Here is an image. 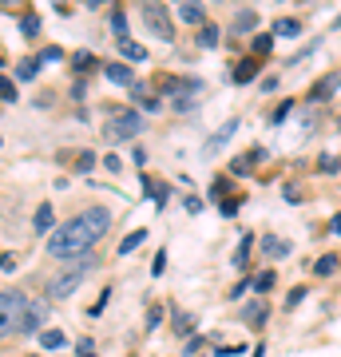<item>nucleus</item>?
I'll return each mask as SVG.
<instances>
[{
    "label": "nucleus",
    "instance_id": "nucleus-1",
    "mask_svg": "<svg viewBox=\"0 0 341 357\" xmlns=\"http://www.w3.org/2000/svg\"><path fill=\"white\" fill-rule=\"evenodd\" d=\"M107 227H112V215H107L103 206H88L84 215L68 218L63 227L52 230L48 255L56 258V262H79V258H88L91 246L107 234Z\"/></svg>",
    "mask_w": 341,
    "mask_h": 357
},
{
    "label": "nucleus",
    "instance_id": "nucleus-2",
    "mask_svg": "<svg viewBox=\"0 0 341 357\" xmlns=\"http://www.w3.org/2000/svg\"><path fill=\"white\" fill-rule=\"evenodd\" d=\"M28 302L20 290H4L0 294V337H13V333L24 330V314H28Z\"/></svg>",
    "mask_w": 341,
    "mask_h": 357
},
{
    "label": "nucleus",
    "instance_id": "nucleus-3",
    "mask_svg": "<svg viewBox=\"0 0 341 357\" xmlns=\"http://www.w3.org/2000/svg\"><path fill=\"white\" fill-rule=\"evenodd\" d=\"M135 131H139V115L135 112H115V115H107V123H103V139L123 143V139H131Z\"/></svg>",
    "mask_w": 341,
    "mask_h": 357
},
{
    "label": "nucleus",
    "instance_id": "nucleus-4",
    "mask_svg": "<svg viewBox=\"0 0 341 357\" xmlns=\"http://www.w3.org/2000/svg\"><path fill=\"white\" fill-rule=\"evenodd\" d=\"M88 270H91V255H88V258H79L76 270L60 274V278L52 282V290H48V294H52V298H68V294H76V286L84 282V274H88Z\"/></svg>",
    "mask_w": 341,
    "mask_h": 357
},
{
    "label": "nucleus",
    "instance_id": "nucleus-5",
    "mask_svg": "<svg viewBox=\"0 0 341 357\" xmlns=\"http://www.w3.org/2000/svg\"><path fill=\"white\" fill-rule=\"evenodd\" d=\"M143 24L151 28L159 40H171V36H175V28H171V16H167L163 4H143Z\"/></svg>",
    "mask_w": 341,
    "mask_h": 357
},
{
    "label": "nucleus",
    "instance_id": "nucleus-6",
    "mask_svg": "<svg viewBox=\"0 0 341 357\" xmlns=\"http://www.w3.org/2000/svg\"><path fill=\"white\" fill-rule=\"evenodd\" d=\"M32 230H36V234H48V238H52V230H56V211H52V203H40V206H36Z\"/></svg>",
    "mask_w": 341,
    "mask_h": 357
},
{
    "label": "nucleus",
    "instance_id": "nucleus-7",
    "mask_svg": "<svg viewBox=\"0 0 341 357\" xmlns=\"http://www.w3.org/2000/svg\"><path fill=\"white\" fill-rule=\"evenodd\" d=\"M258 250H262L266 258H290V243H282V238H274V234H262Z\"/></svg>",
    "mask_w": 341,
    "mask_h": 357
},
{
    "label": "nucleus",
    "instance_id": "nucleus-8",
    "mask_svg": "<svg viewBox=\"0 0 341 357\" xmlns=\"http://www.w3.org/2000/svg\"><path fill=\"white\" fill-rule=\"evenodd\" d=\"M103 76L112 79V84H123V88L135 84V72H131L127 64H103Z\"/></svg>",
    "mask_w": 341,
    "mask_h": 357
},
{
    "label": "nucleus",
    "instance_id": "nucleus-9",
    "mask_svg": "<svg viewBox=\"0 0 341 357\" xmlns=\"http://www.w3.org/2000/svg\"><path fill=\"white\" fill-rule=\"evenodd\" d=\"M234 131H238V119H227V128H218V135L211 143H206V147H202V155H215L218 147H222V143L230 139V135H234Z\"/></svg>",
    "mask_w": 341,
    "mask_h": 357
},
{
    "label": "nucleus",
    "instance_id": "nucleus-10",
    "mask_svg": "<svg viewBox=\"0 0 341 357\" xmlns=\"http://www.w3.org/2000/svg\"><path fill=\"white\" fill-rule=\"evenodd\" d=\"M274 36H282V40L302 36V20H294V16H282L278 24H274Z\"/></svg>",
    "mask_w": 341,
    "mask_h": 357
},
{
    "label": "nucleus",
    "instance_id": "nucleus-11",
    "mask_svg": "<svg viewBox=\"0 0 341 357\" xmlns=\"http://www.w3.org/2000/svg\"><path fill=\"white\" fill-rule=\"evenodd\" d=\"M262 159H266V151H250V155H242V159H234L230 171H234V175H250L254 163H262Z\"/></svg>",
    "mask_w": 341,
    "mask_h": 357
},
{
    "label": "nucleus",
    "instance_id": "nucleus-12",
    "mask_svg": "<svg viewBox=\"0 0 341 357\" xmlns=\"http://www.w3.org/2000/svg\"><path fill=\"white\" fill-rule=\"evenodd\" d=\"M266 314H270V310H266V302H250V306L242 310V321H246V326H262Z\"/></svg>",
    "mask_w": 341,
    "mask_h": 357
},
{
    "label": "nucleus",
    "instance_id": "nucleus-13",
    "mask_svg": "<svg viewBox=\"0 0 341 357\" xmlns=\"http://www.w3.org/2000/svg\"><path fill=\"white\" fill-rule=\"evenodd\" d=\"M40 318H44V302H32V306H28V314H24V330H20V333H32L40 326Z\"/></svg>",
    "mask_w": 341,
    "mask_h": 357
},
{
    "label": "nucleus",
    "instance_id": "nucleus-14",
    "mask_svg": "<svg viewBox=\"0 0 341 357\" xmlns=\"http://www.w3.org/2000/svg\"><path fill=\"white\" fill-rule=\"evenodd\" d=\"M179 16L187 20V24H202L206 13H202V4H179Z\"/></svg>",
    "mask_w": 341,
    "mask_h": 357
},
{
    "label": "nucleus",
    "instance_id": "nucleus-15",
    "mask_svg": "<svg viewBox=\"0 0 341 357\" xmlns=\"http://www.w3.org/2000/svg\"><path fill=\"white\" fill-rule=\"evenodd\" d=\"M119 52H123L127 60H147V48L135 44V40H119Z\"/></svg>",
    "mask_w": 341,
    "mask_h": 357
},
{
    "label": "nucleus",
    "instance_id": "nucleus-16",
    "mask_svg": "<svg viewBox=\"0 0 341 357\" xmlns=\"http://www.w3.org/2000/svg\"><path fill=\"white\" fill-rule=\"evenodd\" d=\"M143 238H147V230H131L123 243H119V255H131V250H135V246H139Z\"/></svg>",
    "mask_w": 341,
    "mask_h": 357
},
{
    "label": "nucleus",
    "instance_id": "nucleus-17",
    "mask_svg": "<svg viewBox=\"0 0 341 357\" xmlns=\"http://www.w3.org/2000/svg\"><path fill=\"white\" fill-rule=\"evenodd\" d=\"M40 345H44V349H60V345H63V333H60V330H44V333H40Z\"/></svg>",
    "mask_w": 341,
    "mask_h": 357
},
{
    "label": "nucleus",
    "instance_id": "nucleus-18",
    "mask_svg": "<svg viewBox=\"0 0 341 357\" xmlns=\"http://www.w3.org/2000/svg\"><path fill=\"white\" fill-rule=\"evenodd\" d=\"M254 72H258V64H254V60H242V64H238V72H234V79H238V84H250V79H254Z\"/></svg>",
    "mask_w": 341,
    "mask_h": 357
},
{
    "label": "nucleus",
    "instance_id": "nucleus-19",
    "mask_svg": "<svg viewBox=\"0 0 341 357\" xmlns=\"http://www.w3.org/2000/svg\"><path fill=\"white\" fill-rule=\"evenodd\" d=\"M199 44H202V48H215V44H218V28L202 24V32H199Z\"/></svg>",
    "mask_w": 341,
    "mask_h": 357
},
{
    "label": "nucleus",
    "instance_id": "nucleus-20",
    "mask_svg": "<svg viewBox=\"0 0 341 357\" xmlns=\"http://www.w3.org/2000/svg\"><path fill=\"white\" fill-rule=\"evenodd\" d=\"M20 32H24V36H36L40 32V16H32V13L20 16Z\"/></svg>",
    "mask_w": 341,
    "mask_h": 357
},
{
    "label": "nucleus",
    "instance_id": "nucleus-21",
    "mask_svg": "<svg viewBox=\"0 0 341 357\" xmlns=\"http://www.w3.org/2000/svg\"><path fill=\"white\" fill-rule=\"evenodd\" d=\"M338 84H341V76H329V79H326V84H317V88H314V100H326L329 91L338 88Z\"/></svg>",
    "mask_w": 341,
    "mask_h": 357
},
{
    "label": "nucleus",
    "instance_id": "nucleus-22",
    "mask_svg": "<svg viewBox=\"0 0 341 357\" xmlns=\"http://www.w3.org/2000/svg\"><path fill=\"white\" fill-rule=\"evenodd\" d=\"M254 24H258V16H254V13H238V16H234V32H246V28H254Z\"/></svg>",
    "mask_w": 341,
    "mask_h": 357
},
{
    "label": "nucleus",
    "instance_id": "nucleus-23",
    "mask_svg": "<svg viewBox=\"0 0 341 357\" xmlns=\"http://www.w3.org/2000/svg\"><path fill=\"white\" fill-rule=\"evenodd\" d=\"M317 274H321V278H326V274H333V270H338V258H333V255H326V258H321V262H317Z\"/></svg>",
    "mask_w": 341,
    "mask_h": 357
},
{
    "label": "nucleus",
    "instance_id": "nucleus-24",
    "mask_svg": "<svg viewBox=\"0 0 341 357\" xmlns=\"http://www.w3.org/2000/svg\"><path fill=\"white\" fill-rule=\"evenodd\" d=\"M274 48V36H254V56H266Z\"/></svg>",
    "mask_w": 341,
    "mask_h": 357
},
{
    "label": "nucleus",
    "instance_id": "nucleus-25",
    "mask_svg": "<svg viewBox=\"0 0 341 357\" xmlns=\"http://www.w3.org/2000/svg\"><path fill=\"white\" fill-rule=\"evenodd\" d=\"M0 100H4V103H13V100H16V88H13V79H4V76H0Z\"/></svg>",
    "mask_w": 341,
    "mask_h": 357
},
{
    "label": "nucleus",
    "instance_id": "nucleus-26",
    "mask_svg": "<svg viewBox=\"0 0 341 357\" xmlns=\"http://www.w3.org/2000/svg\"><path fill=\"white\" fill-rule=\"evenodd\" d=\"M36 76V60H24V64L16 68V79H32Z\"/></svg>",
    "mask_w": 341,
    "mask_h": 357
},
{
    "label": "nucleus",
    "instance_id": "nucleus-27",
    "mask_svg": "<svg viewBox=\"0 0 341 357\" xmlns=\"http://www.w3.org/2000/svg\"><path fill=\"white\" fill-rule=\"evenodd\" d=\"M96 167V155L91 151H79V163H76V171H91Z\"/></svg>",
    "mask_w": 341,
    "mask_h": 357
},
{
    "label": "nucleus",
    "instance_id": "nucleus-28",
    "mask_svg": "<svg viewBox=\"0 0 341 357\" xmlns=\"http://www.w3.org/2000/svg\"><path fill=\"white\" fill-rule=\"evenodd\" d=\"M246 255H250V238H242L238 255H234V266H246Z\"/></svg>",
    "mask_w": 341,
    "mask_h": 357
},
{
    "label": "nucleus",
    "instance_id": "nucleus-29",
    "mask_svg": "<svg viewBox=\"0 0 341 357\" xmlns=\"http://www.w3.org/2000/svg\"><path fill=\"white\" fill-rule=\"evenodd\" d=\"M254 286H258V290H270V286H274V270H266V274H258V282H254Z\"/></svg>",
    "mask_w": 341,
    "mask_h": 357
},
{
    "label": "nucleus",
    "instance_id": "nucleus-30",
    "mask_svg": "<svg viewBox=\"0 0 341 357\" xmlns=\"http://www.w3.org/2000/svg\"><path fill=\"white\" fill-rule=\"evenodd\" d=\"M112 28L119 32V40H123V32H127V24H123V13H112Z\"/></svg>",
    "mask_w": 341,
    "mask_h": 357
},
{
    "label": "nucleus",
    "instance_id": "nucleus-31",
    "mask_svg": "<svg viewBox=\"0 0 341 357\" xmlns=\"http://www.w3.org/2000/svg\"><path fill=\"white\" fill-rule=\"evenodd\" d=\"M76 68H79V72H88V68H91V56H88V52H79V56H76Z\"/></svg>",
    "mask_w": 341,
    "mask_h": 357
},
{
    "label": "nucleus",
    "instance_id": "nucleus-32",
    "mask_svg": "<svg viewBox=\"0 0 341 357\" xmlns=\"http://www.w3.org/2000/svg\"><path fill=\"white\" fill-rule=\"evenodd\" d=\"M302 298H305V290H290V298H286V306H298Z\"/></svg>",
    "mask_w": 341,
    "mask_h": 357
},
{
    "label": "nucleus",
    "instance_id": "nucleus-33",
    "mask_svg": "<svg viewBox=\"0 0 341 357\" xmlns=\"http://www.w3.org/2000/svg\"><path fill=\"white\" fill-rule=\"evenodd\" d=\"M163 270H167V255H159L155 258V266H151V274H163Z\"/></svg>",
    "mask_w": 341,
    "mask_h": 357
},
{
    "label": "nucleus",
    "instance_id": "nucleus-34",
    "mask_svg": "<svg viewBox=\"0 0 341 357\" xmlns=\"http://www.w3.org/2000/svg\"><path fill=\"white\" fill-rule=\"evenodd\" d=\"M0 270H16V258H13V255H4V258H0Z\"/></svg>",
    "mask_w": 341,
    "mask_h": 357
},
{
    "label": "nucleus",
    "instance_id": "nucleus-35",
    "mask_svg": "<svg viewBox=\"0 0 341 357\" xmlns=\"http://www.w3.org/2000/svg\"><path fill=\"white\" fill-rule=\"evenodd\" d=\"M329 230H333V234H341V215L333 218V227H329Z\"/></svg>",
    "mask_w": 341,
    "mask_h": 357
}]
</instances>
